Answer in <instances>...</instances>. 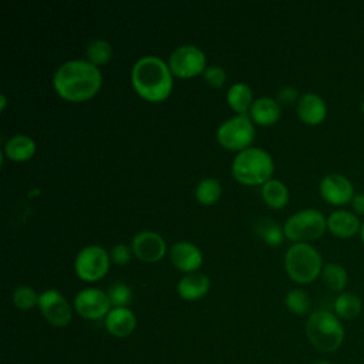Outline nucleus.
<instances>
[{"mask_svg": "<svg viewBox=\"0 0 364 364\" xmlns=\"http://www.w3.org/2000/svg\"><path fill=\"white\" fill-rule=\"evenodd\" d=\"M101 71L88 60H68L54 73L53 85L57 94L68 101H84L101 87Z\"/></svg>", "mask_w": 364, "mask_h": 364, "instance_id": "f257e3e1", "label": "nucleus"}, {"mask_svg": "<svg viewBox=\"0 0 364 364\" xmlns=\"http://www.w3.org/2000/svg\"><path fill=\"white\" fill-rule=\"evenodd\" d=\"M134 90L151 102L165 100L172 90V73L165 61L155 55H144L135 61L131 70Z\"/></svg>", "mask_w": 364, "mask_h": 364, "instance_id": "f03ea898", "label": "nucleus"}, {"mask_svg": "<svg viewBox=\"0 0 364 364\" xmlns=\"http://www.w3.org/2000/svg\"><path fill=\"white\" fill-rule=\"evenodd\" d=\"M306 334L311 346L321 353H333L344 341V327L336 313L313 311L306 321Z\"/></svg>", "mask_w": 364, "mask_h": 364, "instance_id": "7ed1b4c3", "label": "nucleus"}, {"mask_svg": "<svg viewBox=\"0 0 364 364\" xmlns=\"http://www.w3.org/2000/svg\"><path fill=\"white\" fill-rule=\"evenodd\" d=\"M273 169L272 155L256 146L239 151L232 162V173L243 185H262L272 179Z\"/></svg>", "mask_w": 364, "mask_h": 364, "instance_id": "20e7f679", "label": "nucleus"}, {"mask_svg": "<svg viewBox=\"0 0 364 364\" xmlns=\"http://www.w3.org/2000/svg\"><path fill=\"white\" fill-rule=\"evenodd\" d=\"M323 257L310 243H293L284 255V269L291 280L300 284L314 282L323 270Z\"/></svg>", "mask_w": 364, "mask_h": 364, "instance_id": "39448f33", "label": "nucleus"}, {"mask_svg": "<svg viewBox=\"0 0 364 364\" xmlns=\"http://www.w3.org/2000/svg\"><path fill=\"white\" fill-rule=\"evenodd\" d=\"M327 218L317 209H301L289 216L283 225L284 236L293 243H309L324 235Z\"/></svg>", "mask_w": 364, "mask_h": 364, "instance_id": "423d86ee", "label": "nucleus"}, {"mask_svg": "<svg viewBox=\"0 0 364 364\" xmlns=\"http://www.w3.org/2000/svg\"><path fill=\"white\" fill-rule=\"evenodd\" d=\"M255 127L247 114H237L223 121L218 131L216 138L219 144L230 151H242L253 141Z\"/></svg>", "mask_w": 364, "mask_h": 364, "instance_id": "0eeeda50", "label": "nucleus"}, {"mask_svg": "<svg viewBox=\"0 0 364 364\" xmlns=\"http://www.w3.org/2000/svg\"><path fill=\"white\" fill-rule=\"evenodd\" d=\"M109 259L111 257L104 247L98 245H88L82 247L75 256V273L85 282H95L107 274Z\"/></svg>", "mask_w": 364, "mask_h": 364, "instance_id": "6e6552de", "label": "nucleus"}, {"mask_svg": "<svg viewBox=\"0 0 364 364\" xmlns=\"http://www.w3.org/2000/svg\"><path fill=\"white\" fill-rule=\"evenodd\" d=\"M168 67L173 75L179 78H189L205 71L206 57L205 53L193 44L179 46L171 53Z\"/></svg>", "mask_w": 364, "mask_h": 364, "instance_id": "1a4fd4ad", "label": "nucleus"}, {"mask_svg": "<svg viewBox=\"0 0 364 364\" xmlns=\"http://www.w3.org/2000/svg\"><path fill=\"white\" fill-rule=\"evenodd\" d=\"M111 300L108 293L101 289L88 287L77 293L74 299L75 311L88 320H97L107 316L111 310Z\"/></svg>", "mask_w": 364, "mask_h": 364, "instance_id": "9d476101", "label": "nucleus"}, {"mask_svg": "<svg viewBox=\"0 0 364 364\" xmlns=\"http://www.w3.org/2000/svg\"><path fill=\"white\" fill-rule=\"evenodd\" d=\"M38 309L48 323L57 327H64L70 323L73 313L65 297L54 290L48 289L38 294Z\"/></svg>", "mask_w": 364, "mask_h": 364, "instance_id": "9b49d317", "label": "nucleus"}, {"mask_svg": "<svg viewBox=\"0 0 364 364\" xmlns=\"http://www.w3.org/2000/svg\"><path fill=\"white\" fill-rule=\"evenodd\" d=\"M321 198L333 206H344L351 203L355 195L351 181L341 173H328L318 183Z\"/></svg>", "mask_w": 364, "mask_h": 364, "instance_id": "f8f14e48", "label": "nucleus"}, {"mask_svg": "<svg viewBox=\"0 0 364 364\" xmlns=\"http://www.w3.org/2000/svg\"><path fill=\"white\" fill-rule=\"evenodd\" d=\"M132 253L142 262L154 263L164 257L166 252L165 240L152 230H142L132 237Z\"/></svg>", "mask_w": 364, "mask_h": 364, "instance_id": "ddd939ff", "label": "nucleus"}, {"mask_svg": "<svg viewBox=\"0 0 364 364\" xmlns=\"http://www.w3.org/2000/svg\"><path fill=\"white\" fill-rule=\"evenodd\" d=\"M360 218L347 209H336L327 216V230L338 239H350L360 235Z\"/></svg>", "mask_w": 364, "mask_h": 364, "instance_id": "4468645a", "label": "nucleus"}, {"mask_svg": "<svg viewBox=\"0 0 364 364\" xmlns=\"http://www.w3.org/2000/svg\"><path fill=\"white\" fill-rule=\"evenodd\" d=\"M169 259L175 267L182 272H196L203 260L200 249L186 240H181L172 245L169 250Z\"/></svg>", "mask_w": 364, "mask_h": 364, "instance_id": "2eb2a0df", "label": "nucleus"}, {"mask_svg": "<svg viewBox=\"0 0 364 364\" xmlns=\"http://www.w3.org/2000/svg\"><path fill=\"white\" fill-rule=\"evenodd\" d=\"M296 111L299 118L307 125H318L327 117V104L316 92H304L300 95Z\"/></svg>", "mask_w": 364, "mask_h": 364, "instance_id": "dca6fc26", "label": "nucleus"}, {"mask_svg": "<svg viewBox=\"0 0 364 364\" xmlns=\"http://www.w3.org/2000/svg\"><path fill=\"white\" fill-rule=\"evenodd\" d=\"M105 327L115 337H127L136 327V317L128 307H114L105 316Z\"/></svg>", "mask_w": 364, "mask_h": 364, "instance_id": "f3484780", "label": "nucleus"}, {"mask_svg": "<svg viewBox=\"0 0 364 364\" xmlns=\"http://www.w3.org/2000/svg\"><path fill=\"white\" fill-rule=\"evenodd\" d=\"M210 287L209 277L200 272L186 273L176 286L178 294L185 300H198L202 299Z\"/></svg>", "mask_w": 364, "mask_h": 364, "instance_id": "a211bd4d", "label": "nucleus"}, {"mask_svg": "<svg viewBox=\"0 0 364 364\" xmlns=\"http://www.w3.org/2000/svg\"><path fill=\"white\" fill-rule=\"evenodd\" d=\"M280 117V104L272 97H259L250 107V118L260 125H272Z\"/></svg>", "mask_w": 364, "mask_h": 364, "instance_id": "6ab92c4d", "label": "nucleus"}, {"mask_svg": "<svg viewBox=\"0 0 364 364\" xmlns=\"http://www.w3.org/2000/svg\"><path fill=\"white\" fill-rule=\"evenodd\" d=\"M36 152V142L26 134H17L7 139L4 145V154L9 159L23 162L30 159Z\"/></svg>", "mask_w": 364, "mask_h": 364, "instance_id": "aec40b11", "label": "nucleus"}, {"mask_svg": "<svg viewBox=\"0 0 364 364\" xmlns=\"http://www.w3.org/2000/svg\"><path fill=\"white\" fill-rule=\"evenodd\" d=\"M262 198L272 209H282L289 202V189L279 179H269L262 185Z\"/></svg>", "mask_w": 364, "mask_h": 364, "instance_id": "412c9836", "label": "nucleus"}, {"mask_svg": "<svg viewBox=\"0 0 364 364\" xmlns=\"http://www.w3.org/2000/svg\"><path fill=\"white\" fill-rule=\"evenodd\" d=\"M320 276H321L324 286L331 291L343 293L344 289L347 287L348 273L340 263H336V262L326 263L323 266Z\"/></svg>", "mask_w": 364, "mask_h": 364, "instance_id": "4be33fe9", "label": "nucleus"}, {"mask_svg": "<svg viewBox=\"0 0 364 364\" xmlns=\"http://www.w3.org/2000/svg\"><path fill=\"white\" fill-rule=\"evenodd\" d=\"M361 309V299L353 291H343L334 300V313L338 318L353 320L360 316Z\"/></svg>", "mask_w": 364, "mask_h": 364, "instance_id": "5701e85b", "label": "nucleus"}, {"mask_svg": "<svg viewBox=\"0 0 364 364\" xmlns=\"http://www.w3.org/2000/svg\"><path fill=\"white\" fill-rule=\"evenodd\" d=\"M226 100L233 111H236L237 114H246V111L250 109L253 104L252 90L245 82H235L229 87Z\"/></svg>", "mask_w": 364, "mask_h": 364, "instance_id": "b1692460", "label": "nucleus"}, {"mask_svg": "<svg viewBox=\"0 0 364 364\" xmlns=\"http://www.w3.org/2000/svg\"><path fill=\"white\" fill-rule=\"evenodd\" d=\"M85 55L88 61L94 65L105 64L112 57V46L104 38H95L88 43L85 48Z\"/></svg>", "mask_w": 364, "mask_h": 364, "instance_id": "393cba45", "label": "nucleus"}, {"mask_svg": "<svg viewBox=\"0 0 364 364\" xmlns=\"http://www.w3.org/2000/svg\"><path fill=\"white\" fill-rule=\"evenodd\" d=\"M222 193V186L218 179L215 178H203L199 181L195 196L202 205H212L215 203Z\"/></svg>", "mask_w": 364, "mask_h": 364, "instance_id": "a878e982", "label": "nucleus"}, {"mask_svg": "<svg viewBox=\"0 0 364 364\" xmlns=\"http://www.w3.org/2000/svg\"><path fill=\"white\" fill-rule=\"evenodd\" d=\"M284 303L291 313L299 316L309 313L311 306V300L303 289H291L290 291H287L284 297Z\"/></svg>", "mask_w": 364, "mask_h": 364, "instance_id": "bb28decb", "label": "nucleus"}, {"mask_svg": "<svg viewBox=\"0 0 364 364\" xmlns=\"http://www.w3.org/2000/svg\"><path fill=\"white\" fill-rule=\"evenodd\" d=\"M13 303L20 310H30L34 304H38V296L30 286H18L13 291Z\"/></svg>", "mask_w": 364, "mask_h": 364, "instance_id": "cd10ccee", "label": "nucleus"}, {"mask_svg": "<svg viewBox=\"0 0 364 364\" xmlns=\"http://www.w3.org/2000/svg\"><path fill=\"white\" fill-rule=\"evenodd\" d=\"M108 297L114 307H127L131 303L132 291L128 284H125L122 282H117L109 286Z\"/></svg>", "mask_w": 364, "mask_h": 364, "instance_id": "c85d7f7f", "label": "nucleus"}, {"mask_svg": "<svg viewBox=\"0 0 364 364\" xmlns=\"http://www.w3.org/2000/svg\"><path fill=\"white\" fill-rule=\"evenodd\" d=\"M262 239L267 243V245H272V246H277L283 242V236H284V232H283V228H280L276 222H272V220H262L260 226L257 228Z\"/></svg>", "mask_w": 364, "mask_h": 364, "instance_id": "c756f323", "label": "nucleus"}, {"mask_svg": "<svg viewBox=\"0 0 364 364\" xmlns=\"http://www.w3.org/2000/svg\"><path fill=\"white\" fill-rule=\"evenodd\" d=\"M203 78L212 87H222L226 81V71L220 65H209L203 71Z\"/></svg>", "mask_w": 364, "mask_h": 364, "instance_id": "7c9ffc66", "label": "nucleus"}, {"mask_svg": "<svg viewBox=\"0 0 364 364\" xmlns=\"http://www.w3.org/2000/svg\"><path fill=\"white\" fill-rule=\"evenodd\" d=\"M131 255H132L131 247H128L124 243H118V245L112 246L109 257L115 264H127L131 260Z\"/></svg>", "mask_w": 364, "mask_h": 364, "instance_id": "2f4dec72", "label": "nucleus"}, {"mask_svg": "<svg viewBox=\"0 0 364 364\" xmlns=\"http://www.w3.org/2000/svg\"><path fill=\"white\" fill-rule=\"evenodd\" d=\"M299 98H300L299 91L291 85L282 87L277 92V102H282V104H291L296 100L299 101Z\"/></svg>", "mask_w": 364, "mask_h": 364, "instance_id": "473e14b6", "label": "nucleus"}, {"mask_svg": "<svg viewBox=\"0 0 364 364\" xmlns=\"http://www.w3.org/2000/svg\"><path fill=\"white\" fill-rule=\"evenodd\" d=\"M351 208H353V212L357 215V216H364V192H360V193H355L351 199Z\"/></svg>", "mask_w": 364, "mask_h": 364, "instance_id": "72a5a7b5", "label": "nucleus"}, {"mask_svg": "<svg viewBox=\"0 0 364 364\" xmlns=\"http://www.w3.org/2000/svg\"><path fill=\"white\" fill-rule=\"evenodd\" d=\"M6 104H7L6 95H4V94H1V95H0V109H4V108H6Z\"/></svg>", "mask_w": 364, "mask_h": 364, "instance_id": "f704fd0d", "label": "nucleus"}, {"mask_svg": "<svg viewBox=\"0 0 364 364\" xmlns=\"http://www.w3.org/2000/svg\"><path fill=\"white\" fill-rule=\"evenodd\" d=\"M360 239H361V242H363V245H364V222H363V225H361V230H360Z\"/></svg>", "mask_w": 364, "mask_h": 364, "instance_id": "c9c22d12", "label": "nucleus"}, {"mask_svg": "<svg viewBox=\"0 0 364 364\" xmlns=\"http://www.w3.org/2000/svg\"><path fill=\"white\" fill-rule=\"evenodd\" d=\"M313 364H331L330 361H316V363H313Z\"/></svg>", "mask_w": 364, "mask_h": 364, "instance_id": "e433bc0d", "label": "nucleus"}, {"mask_svg": "<svg viewBox=\"0 0 364 364\" xmlns=\"http://www.w3.org/2000/svg\"><path fill=\"white\" fill-rule=\"evenodd\" d=\"M361 111L364 112V98H363V102H361Z\"/></svg>", "mask_w": 364, "mask_h": 364, "instance_id": "4c0bfd02", "label": "nucleus"}]
</instances>
